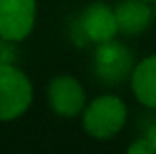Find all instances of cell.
Here are the masks:
<instances>
[{
  "label": "cell",
  "instance_id": "1",
  "mask_svg": "<svg viewBox=\"0 0 156 154\" xmlns=\"http://www.w3.org/2000/svg\"><path fill=\"white\" fill-rule=\"evenodd\" d=\"M33 102V85L15 65H0V121L22 116Z\"/></svg>",
  "mask_w": 156,
  "mask_h": 154
},
{
  "label": "cell",
  "instance_id": "2",
  "mask_svg": "<svg viewBox=\"0 0 156 154\" xmlns=\"http://www.w3.org/2000/svg\"><path fill=\"white\" fill-rule=\"evenodd\" d=\"M127 120V107L118 96L96 98L83 114V129L98 140H107L118 134Z\"/></svg>",
  "mask_w": 156,
  "mask_h": 154
},
{
  "label": "cell",
  "instance_id": "3",
  "mask_svg": "<svg viewBox=\"0 0 156 154\" xmlns=\"http://www.w3.org/2000/svg\"><path fill=\"white\" fill-rule=\"evenodd\" d=\"M118 33L116 15L115 9H111L107 4L94 2L83 9V13L75 22L71 35L78 45L87 44H102L107 40H113Z\"/></svg>",
  "mask_w": 156,
  "mask_h": 154
},
{
  "label": "cell",
  "instance_id": "4",
  "mask_svg": "<svg viewBox=\"0 0 156 154\" xmlns=\"http://www.w3.org/2000/svg\"><path fill=\"white\" fill-rule=\"evenodd\" d=\"M134 69V56L116 40H107L98 44L94 51V73L104 83L118 85L131 78Z\"/></svg>",
  "mask_w": 156,
  "mask_h": 154
},
{
  "label": "cell",
  "instance_id": "5",
  "mask_svg": "<svg viewBox=\"0 0 156 154\" xmlns=\"http://www.w3.org/2000/svg\"><path fill=\"white\" fill-rule=\"evenodd\" d=\"M35 0H0V37L24 40L35 26Z\"/></svg>",
  "mask_w": 156,
  "mask_h": 154
},
{
  "label": "cell",
  "instance_id": "6",
  "mask_svg": "<svg viewBox=\"0 0 156 154\" xmlns=\"http://www.w3.org/2000/svg\"><path fill=\"white\" fill-rule=\"evenodd\" d=\"M47 100L51 109L56 114L66 116V118L80 114L85 107L83 87L73 76L53 78L47 87Z\"/></svg>",
  "mask_w": 156,
  "mask_h": 154
},
{
  "label": "cell",
  "instance_id": "7",
  "mask_svg": "<svg viewBox=\"0 0 156 154\" xmlns=\"http://www.w3.org/2000/svg\"><path fill=\"white\" fill-rule=\"evenodd\" d=\"M147 0H123L115 9L118 24V33L123 35H140L144 33L154 16L153 7Z\"/></svg>",
  "mask_w": 156,
  "mask_h": 154
},
{
  "label": "cell",
  "instance_id": "8",
  "mask_svg": "<svg viewBox=\"0 0 156 154\" xmlns=\"http://www.w3.org/2000/svg\"><path fill=\"white\" fill-rule=\"evenodd\" d=\"M134 96L149 109H156V54L144 58L131 75Z\"/></svg>",
  "mask_w": 156,
  "mask_h": 154
},
{
  "label": "cell",
  "instance_id": "9",
  "mask_svg": "<svg viewBox=\"0 0 156 154\" xmlns=\"http://www.w3.org/2000/svg\"><path fill=\"white\" fill-rule=\"evenodd\" d=\"M18 47L16 42L0 37V65H16Z\"/></svg>",
  "mask_w": 156,
  "mask_h": 154
},
{
  "label": "cell",
  "instance_id": "10",
  "mask_svg": "<svg viewBox=\"0 0 156 154\" xmlns=\"http://www.w3.org/2000/svg\"><path fill=\"white\" fill-rule=\"evenodd\" d=\"M127 151L131 154H154V149H153V145H151V142H149L147 136H142V138L134 140L129 145Z\"/></svg>",
  "mask_w": 156,
  "mask_h": 154
},
{
  "label": "cell",
  "instance_id": "11",
  "mask_svg": "<svg viewBox=\"0 0 156 154\" xmlns=\"http://www.w3.org/2000/svg\"><path fill=\"white\" fill-rule=\"evenodd\" d=\"M145 136L149 138V142H151V145H153V149H154V152H156V123H153L147 129V134Z\"/></svg>",
  "mask_w": 156,
  "mask_h": 154
},
{
  "label": "cell",
  "instance_id": "12",
  "mask_svg": "<svg viewBox=\"0 0 156 154\" xmlns=\"http://www.w3.org/2000/svg\"><path fill=\"white\" fill-rule=\"evenodd\" d=\"M153 11H154V16H156V2H154V7H153Z\"/></svg>",
  "mask_w": 156,
  "mask_h": 154
},
{
  "label": "cell",
  "instance_id": "13",
  "mask_svg": "<svg viewBox=\"0 0 156 154\" xmlns=\"http://www.w3.org/2000/svg\"><path fill=\"white\" fill-rule=\"evenodd\" d=\"M147 2H151V4H154V2H156V0H147Z\"/></svg>",
  "mask_w": 156,
  "mask_h": 154
}]
</instances>
